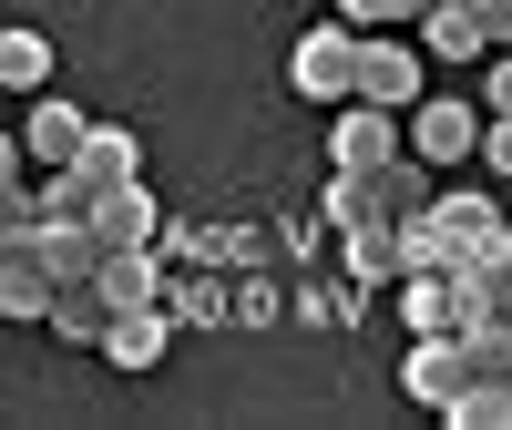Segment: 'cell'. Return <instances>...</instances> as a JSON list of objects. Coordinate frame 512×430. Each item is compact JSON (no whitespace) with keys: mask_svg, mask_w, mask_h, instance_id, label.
Wrapping results in <instances>:
<instances>
[{"mask_svg":"<svg viewBox=\"0 0 512 430\" xmlns=\"http://www.w3.org/2000/svg\"><path fill=\"white\" fill-rule=\"evenodd\" d=\"M287 93H308V103H349L359 93V21H318L308 41L287 52Z\"/></svg>","mask_w":512,"mask_h":430,"instance_id":"6da1fadb","label":"cell"},{"mask_svg":"<svg viewBox=\"0 0 512 430\" xmlns=\"http://www.w3.org/2000/svg\"><path fill=\"white\" fill-rule=\"evenodd\" d=\"M390 154H410V113L349 93V103H338V123H328V164H349V175H379Z\"/></svg>","mask_w":512,"mask_h":430,"instance_id":"7a4b0ae2","label":"cell"},{"mask_svg":"<svg viewBox=\"0 0 512 430\" xmlns=\"http://www.w3.org/2000/svg\"><path fill=\"white\" fill-rule=\"evenodd\" d=\"M482 123H492L482 103L420 93V103H410V154H420V164H472V154H482Z\"/></svg>","mask_w":512,"mask_h":430,"instance_id":"3957f363","label":"cell"},{"mask_svg":"<svg viewBox=\"0 0 512 430\" xmlns=\"http://www.w3.org/2000/svg\"><path fill=\"white\" fill-rule=\"evenodd\" d=\"M400 390H410L420 410H451L461 390H472V349H461V328H441V338H410V359H400Z\"/></svg>","mask_w":512,"mask_h":430,"instance_id":"277c9868","label":"cell"},{"mask_svg":"<svg viewBox=\"0 0 512 430\" xmlns=\"http://www.w3.org/2000/svg\"><path fill=\"white\" fill-rule=\"evenodd\" d=\"M359 93L390 103V113H410V103H420V41H400V31H359Z\"/></svg>","mask_w":512,"mask_h":430,"instance_id":"5b68a950","label":"cell"},{"mask_svg":"<svg viewBox=\"0 0 512 430\" xmlns=\"http://www.w3.org/2000/svg\"><path fill=\"white\" fill-rule=\"evenodd\" d=\"M369 297H379V287L349 277V267H338V277H297V287H287V318H297V328H359Z\"/></svg>","mask_w":512,"mask_h":430,"instance_id":"8992f818","label":"cell"},{"mask_svg":"<svg viewBox=\"0 0 512 430\" xmlns=\"http://www.w3.org/2000/svg\"><path fill=\"white\" fill-rule=\"evenodd\" d=\"M175 328H185L175 308H123V318H113V338H103V359H113L123 379H144V369H164V349H175Z\"/></svg>","mask_w":512,"mask_h":430,"instance_id":"52a82bcc","label":"cell"},{"mask_svg":"<svg viewBox=\"0 0 512 430\" xmlns=\"http://www.w3.org/2000/svg\"><path fill=\"white\" fill-rule=\"evenodd\" d=\"M420 52L431 62H492V31L472 0H420Z\"/></svg>","mask_w":512,"mask_h":430,"instance_id":"ba28073f","label":"cell"},{"mask_svg":"<svg viewBox=\"0 0 512 430\" xmlns=\"http://www.w3.org/2000/svg\"><path fill=\"white\" fill-rule=\"evenodd\" d=\"M82 144H93L82 103H52V93H41V103H31V123H21V154L41 164V175H52V164H82Z\"/></svg>","mask_w":512,"mask_h":430,"instance_id":"9c48e42d","label":"cell"},{"mask_svg":"<svg viewBox=\"0 0 512 430\" xmlns=\"http://www.w3.org/2000/svg\"><path fill=\"white\" fill-rule=\"evenodd\" d=\"M185 328H236V267H175V297H164Z\"/></svg>","mask_w":512,"mask_h":430,"instance_id":"30bf717a","label":"cell"},{"mask_svg":"<svg viewBox=\"0 0 512 430\" xmlns=\"http://www.w3.org/2000/svg\"><path fill=\"white\" fill-rule=\"evenodd\" d=\"M338 256H349V277H369V287H400V215H369V226H338Z\"/></svg>","mask_w":512,"mask_h":430,"instance_id":"8fae6325","label":"cell"},{"mask_svg":"<svg viewBox=\"0 0 512 430\" xmlns=\"http://www.w3.org/2000/svg\"><path fill=\"white\" fill-rule=\"evenodd\" d=\"M93 226H103V246H154V236H164V205H154V185L134 175V185H113V195L93 205Z\"/></svg>","mask_w":512,"mask_h":430,"instance_id":"7c38bea8","label":"cell"},{"mask_svg":"<svg viewBox=\"0 0 512 430\" xmlns=\"http://www.w3.org/2000/svg\"><path fill=\"white\" fill-rule=\"evenodd\" d=\"M113 297H103V277H82V287H62L52 297V338H72V349H103V338H113Z\"/></svg>","mask_w":512,"mask_h":430,"instance_id":"4fadbf2b","label":"cell"},{"mask_svg":"<svg viewBox=\"0 0 512 430\" xmlns=\"http://www.w3.org/2000/svg\"><path fill=\"white\" fill-rule=\"evenodd\" d=\"M82 175H93V195L134 185V175H144V134H123V123H93V144H82Z\"/></svg>","mask_w":512,"mask_h":430,"instance_id":"5bb4252c","label":"cell"},{"mask_svg":"<svg viewBox=\"0 0 512 430\" xmlns=\"http://www.w3.org/2000/svg\"><path fill=\"white\" fill-rule=\"evenodd\" d=\"M431 175H441V164H420V154H390V164L369 175L379 215H420V205H431Z\"/></svg>","mask_w":512,"mask_h":430,"instance_id":"9a60e30c","label":"cell"},{"mask_svg":"<svg viewBox=\"0 0 512 430\" xmlns=\"http://www.w3.org/2000/svg\"><path fill=\"white\" fill-rule=\"evenodd\" d=\"M0 82H11V93H41V82H52V41H41L31 21L0 31Z\"/></svg>","mask_w":512,"mask_h":430,"instance_id":"2e32d148","label":"cell"},{"mask_svg":"<svg viewBox=\"0 0 512 430\" xmlns=\"http://www.w3.org/2000/svg\"><path fill=\"white\" fill-rule=\"evenodd\" d=\"M441 420H451V430H512V379H472Z\"/></svg>","mask_w":512,"mask_h":430,"instance_id":"e0dca14e","label":"cell"},{"mask_svg":"<svg viewBox=\"0 0 512 430\" xmlns=\"http://www.w3.org/2000/svg\"><path fill=\"white\" fill-rule=\"evenodd\" d=\"M431 215H441V226H451L461 246H482V236H502V226H512V215H502L492 195H431Z\"/></svg>","mask_w":512,"mask_h":430,"instance_id":"ac0fdd59","label":"cell"},{"mask_svg":"<svg viewBox=\"0 0 512 430\" xmlns=\"http://www.w3.org/2000/svg\"><path fill=\"white\" fill-rule=\"evenodd\" d=\"M287 318V287L267 267H236V328H277Z\"/></svg>","mask_w":512,"mask_h":430,"instance_id":"d6986e66","label":"cell"},{"mask_svg":"<svg viewBox=\"0 0 512 430\" xmlns=\"http://www.w3.org/2000/svg\"><path fill=\"white\" fill-rule=\"evenodd\" d=\"M461 349H472V379H512V318H472Z\"/></svg>","mask_w":512,"mask_h":430,"instance_id":"ffe728a7","label":"cell"},{"mask_svg":"<svg viewBox=\"0 0 512 430\" xmlns=\"http://www.w3.org/2000/svg\"><path fill=\"white\" fill-rule=\"evenodd\" d=\"M328 236H338L328 215H277V256H297V267H308V256H318Z\"/></svg>","mask_w":512,"mask_h":430,"instance_id":"44dd1931","label":"cell"},{"mask_svg":"<svg viewBox=\"0 0 512 430\" xmlns=\"http://www.w3.org/2000/svg\"><path fill=\"white\" fill-rule=\"evenodd\" d=\"M267 226H216V267H267Z\"/></svg>","mask_w":512,"mask_h":430,"instance_id":"7402d4cb","label":"cell"},{"mask_svg":"<svg viewBox=\"0 0 512 430\" xmlns=\"http://www.w3.org/2000/svg\"><path fill=\"white\" fill-rule=\"evenodd\" d=\"M338 21H359V31H400V21H420V0H338Z\"/></svg>","mask_w":512,"mask_h":430,"instance_id":"603a6c76","label":"cell"},{"mask_svg":"<svg viewBox=\"0 0 512 430\" xmlns=\"http://www.w3.org/2000/svg\"><path fill=\"white\" fill-rule=\"evenodd\" d=\"M482 164L512 185V113H492V123H482Z\"/></svg>","mask_w":512,"mask_h":430,"instance_id":"cb8c5ba5","label":"cell"},{"mask_svg":"<svg viewBox=\"0 0 512 430\" xmlns=\"http://www.w3.org/2000/svg\"><path fill=\"white\" fill-rule=\"evenodd\" d=\"M482 11V31H492V52H512V0H472Z\"/></svg>","mask_w":512,"mask_h":430,"instance_id":"d4e9b609","label":"cell"},{"mask_svg":"<svg viewBox=\"0 0 512 430\" xmlns=\"http://www.w3.org/2000/svg\"><path fill=\"white\" fill-rule=\"evenodd\" d=\"M492 113H512V52H492Z\"/></svg>","mask_w":512,"mask_h":430,"instance_id":"484cf974","label":"cell"}]
</instances>
